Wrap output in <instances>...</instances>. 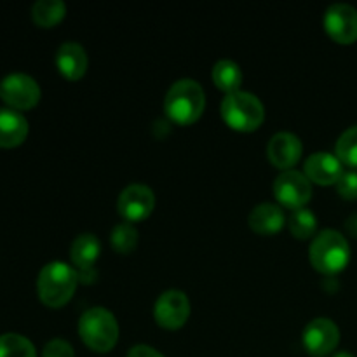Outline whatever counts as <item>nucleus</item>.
Masks as SVG:
<instances>
[{
    "label": "nucleus",
    "mask_w": 357,
    "mask_h": 357,
    "mask_svg": "<svg viewBox=\"0 0 357 357\" xmlns=\"http://www.w3.org/2000/svg\"><path fill=\"white\" fill-rule=\"evenodd\" d=\"M333 357H356V356H352L351 352H337Z\"/></svg>",
    "instance_id": "cd10ccee"
},
{
    "label": "nucleus",
    "mask_w": 357,
    "mask_h": 357,
    "mask_svg": "<svg viewBox=\"0 0 357 357\" xmlns=\"http://www.w3.org/2000/svg\"><path fill=\"white\" fill-rule=\"evenodd\" d=\"M288 225L293 236L298 237V239H307V237H310L316 232L317 218L309 208L303 206V208L293 209L291 215H289Z\"/></svg>",
    "instance_id": "412c9836"
},
{
    "label": "nucleus",
    "mask_w": 357,
    "mask_h": 357,
    "mask_svg": "<svg viewBox=\"0 0 357 357\" xmlns=\"http://www.w3.org/2000/svg\"><path fill=\"white\" fill-rule=\"evenodd\" d=\"M28 135V122L13 108H0V146L13 149L21 145Z\"/></svg>",
    "instance_id": "2eb2a0df"
},
{
    "label": "nucleus",
    "mask_w": 357,
    "mask_h": 357,
    "mask_svg": "<svg viewBox=\"0 0 357 357\" xmlns=\"http://www.w3.org/2000/svg\"><path fill=\"white\" fill-rule=\"evenodd\" d=\"M126 357H164V356L160 354L157 349L150 347V345L138 344V345H135V347L129 349L128 356Z\"/></svg>",
    "instance_id": "a878e982"
},
{
    "label": "nucleus",
    "mask_w": 357,
    "mask_h": 357,
    "mask_svg": "<svg viewBox=\"0 0 357 357\" xmlns=\"http://www.w3.org/2000/svg\"><path fill=\"white\" fill-rule=\"evenodd\" d=\"M101 243L94 234H80L75 237L70 248V257L72 261L80 268V271H89L93 264L100 257Z\"/></svg>",
    "instance_id": "f3484780"
},
{
    "label": "nucleus",
    "mask_w": 357,
    "mask_h": 357,
    "mask_svg": "<svg viewBox=\"0 0 357 357\" xmlns=\"http://www.w3.org/2000/svg\"><path fill=\"white\" fill-rule=\"evenodd\" d=\"M303 145L300 142V138L296 135L289 131H281L275 132L271 138L267 146L268 159L274 166L281 167L282 171L291 169V166H295L296 162L302 157Z\"/></svg>",
    "instance_id": "f8f14e48"
},
{
    "label": "nucleus",
    "mask_w": 357,
    "mask_h": 357,
    "mask_svg": "<svg viewBox=\"0 0 357 357\" xmlns=\"http://www.w3.org/2000/svg\"><path fill=\"white\" fill-rule=\"evenodd\" d=\"M344 174L342 162L330 152H314L305 160V176L319 185L337 183Z\"/></svg>",
    "instance_id": "ddd939ff"
},
{
    "label": "nucleus",
    "mask_w": 357,
    "mask_h": 357,
    "mask_svg": "<svg viewBox=\"0 0 357 357\" xmlns=\"http://www.w3.org/2000/svg\"><path fill=\"white\" fill-rule=\"evenodd\" d=\"M337 190L344 199H357V171H344L337 181Z\"/></svg>",
    "instance_id": "b1692460"
},
{
    "label": "nucleus",
    "mask_w": 357,
    "mask_h": 357,
    "mask_svg": "<svg viewBox=\"0 0 357 357\" xmlns=\"http://www.w3.org/2000/svg\"><path fill=\"white\" fill-rule=\"evenodd\" d=\"M351 258L347 239L338 230L326 229L316 236L310 244V261L323 274H337Z\"/></svg>",
    "instance_id": "20e7f679"
},
{
    "label": "nucleus",
    "mask_w": 357,
    "mask_h": 357,
    "mask_svg": "<svg viewBox=\"0 0 357 357\" xmlns=\"http://www.w3.org/2000/svg\"><path fill=\"white\" fill-rule=\"evenodd\" d=\"M79 282V272L65 261L44 265L37 279V291L47 307H61L72 298Z\"/></svg>",
    "instance_id": "f03ea898"
},
{
    "label": "nucleus",
    "mask_w": 357,
    "mask_h": 357,
    "mask_svg": "<svg viewBox=\"0 0 357 357\" xmlns=\"http://www.w3.org/2000/svg\"><path fill=\"white\" fill-rule=\"evenodd\" d=\"M66 13V6L63 0H38L31 7V17L38 26H52L59 23Z\"/></svg>",
    "instance_id": "6ab92c4d"
},
{
    "label": "nucleus",
    "mask_w": 357,
    "mask_h": 357,
    "mask_svg": "<svg viewBox=\"0 0 357 357\" xmlns=\"http://www.w3.org/2000/svg\"><path fill=\"white\" fill-rule=\"evenodd\" d=\"M324 28L333 40L352 44L357 40V9L351 3H331L324 14Z\"/></svg>",
    "instance_id": "9d476101"
},
{
    "label": "nucleus",
    "mask_w": 357,
    "mask_h": 357,
    "mask_svg": "<svg viewBox=\"0 0 357 357\" xmlns=\"http://www.w3.org/2000/svg\"><path fill=\"white\" fill-rule=\"evenodd\" d=\"M119 211L128 222H139L152 213L155 206V195L152 188L142 183L128 185L119 195Z\"/></svg>",
    "instance_id": "9b49d317"
},
{
    "label": "nucleus",
    "mask_w": 357,
    "mask_h": 357,
    "mask_svg": "<svg viewBox=\"0 0 357 357\" xmlns=\"http://www.w3.org/2000/svg\"><path fill=\"white\" fill-rule=\"evenodd\" d=\"M112 246L119 251V253H129L135 250L138 244V230L131 222H122L112 229L110 234Z\"/></svg>",
    "instance_id": "4be33fe9"
},
{
    "label": "nucleus",
    "mask_w": 357,
    "mask_h": 357,
    "mask_svg": "<svg viewBox=\"0 0 357 357\" xmlns=\"http://www.w3.org/2000/svg\"><path fill=\"white\" fill-rule=\"evenodd\" d=\"M0 98L13 110H28L40 100V87L37 80L26 73H9L0 82Z\"/></svg>",
    "instance_id": "423d86ee"
},
{
    "label": "nucleus",
    "mask_w": 357,
    "mask_h": 357,
    "mask_svg": "<svg viewBox=\"0 0 357 357\" xmlns=\"http://www.w3.org/2000/svg\"><path fill=\"white\" fill-rule=\"evenodd\" d=\"M79 335L84 344L96 352L114 349L119 338V323L105 307H91L80 316Z\"/></svg>",
    "instance_id": "7ed1b4c3"
},
{
    "label": "nucleus",
    "mask_w": 357,
    "mask_h": 357,
    "mask_svg": "<svg viewBox=\"0 0 357 357\" xmlns=\"http://www.w3.org/2000/svg\"><path fill=\"white\" fill-rule=\"evenodd\" d=\"M0 357H37L33 344L23 335H0Z\"/></svg>",
    "instance_id": "aec40b11"
},
{
    "label": "nucleus",
    "mask_w": 357,
    "mask_h": 357,
    "mask_svg": "<svg viewBox=\"0 0 357 357\" xmlns=\"http://www.w3.org/2000/svg\"><path fill=\"white\" fill-rule=\"evenodd\" d=\"M220 112L223 121L239 131H253L265 119V108L260 98L248 91H234L227 94L220 105Z\"/></svg>",
    "instance_id": "39448f33"
},
{
    "label": "nucleus",
    "mask_w": 357,
    "mask_h": 357,
    "mask_svg": "<svg viewBox=\"0 0 357 357\" xmlns=\"http://www.w3.org/2000/svg\"><path fill=\"white\" fill-rule=\"evenodd\" d=\"M345 229H347V232L351 234L352 237H357V213L345 220Z\"/></svg>",
    "instance_id": "bb28decb"
},
{
    "label": "nucleus",
    "mask_w": 357,
    "mask_h": 357,
    "mask_svg": "<svg viewBox=\"0 0 357 357\" xmlns=\"http://www.w3.org/2000/svg\"><path fill=\"white\" fill-rule=\"evenodd\" d=\"M56 65L70 80H77L87 70V52L79 42H63L56 51Z\"/></svg>",
    "instance_id": "4468645a"
},
{
    "label": "nucleus",
    "mask_w": 357,
    "mask_h": 357,
    "mask_svg": "<svg viewBox=\"0 0 357 357\" xmlns=\"http://www.w3.org/2000/svg\"><path fill=\"white\" fill-rule=\"evenodd\" d=\"M340 330L328 317H316L303 330V345L314 357H324L337 349Z\"/></svg>",
    "instance_id": "6e6552de"
},
{
    "label": "nucleus",
    "mask_w": 357,
    "mask_h": 357,
    "mask_svg": "<svg viewBox=\"0 0 357 357\" xmlns=\"http://www.w3.org/2000/svg\"><path fill=\"white\" fill-rule=\"evenodd\" d=\"M206 107L204 89L194 79H180L167 89L164 110L178 124H192L202 115Z\"/></svg>",
    "instance_id": "f257e3e1"
},
{
    "label": "nucleus",
    "mask_w": 357,
    "mask_h": 357,
    "mask_svg": "<svg viewBox=\"0 0 357 357\" xmlns=\"http://www.w3.org/2000/svg\"><path fill=\"white\" fill-rule=\"evenodd\" d=\"M335 150H337V157L340 159V162L357 166V126H352L347 131L342 132Z\"/></svg>",
    "instance_id": "5701e85b"
},
{
    "label": "nucleus",
    "mask_w": 357,
    "mask_h": 357,
    "mask_svg": "<svg viewBox=\"0 0 357 357\" xmlns=\"http://www.w3.org/2000/svg\"><path fill=\"white\" fill-rule=\"evenodd\" d=\"M213 80L222 91H227V94L239 91L241 82H243V72L241 66L232 59H220L213 66Z\"/></svg>",
    "instance_id": "a211bd4d"
},
{
    "label": "nucleus",
    "mask_w": 357,
    "mask_h": 357,
    "mask_svg": "<svg viewBox=\"0 0 357 357\" xmlns=\"http://www.w3.org/2000/svg\"><path fill=\"white\" fill-rule=\"evenodd\" d=\"M153 316L160 326L167 330H176L183 326L190 316V302L188 296L180 289H167L157 298L153 307Z\"/></svg>",
    "instance_id": "1a4fd4ad"
},
{
    "label": "nucleus",
    "mask_w": 357,
    "mask_h": 357,
    "mask_svg": "<svg viewBox=\"0 0 357 357\" xmlns=\"http://www.w3.org/2000/svg\"><path fill=\"white\" fill-rule=\"evenodd\" d=\"M42 357H75V352H73V347L68 342L61 340V338H54V340L45 344Z\"/></svg>",
    "instance_id": "393cba45"
},
{
    "label": "nucleus",
    "mask_w": 357,
    "mask_h": 357,
    "mask_svg": "<svg viewBox=\"0 0 357 357\" xmlns=\"http://www.w3.org/2000/svg\"><path fill=\"white\" fill-rule=\"evenodd\" d=\"M284 222L286 218L281 206L272 204V202H261L255 206L248 216V223L258 234H275L282 229Z\"/></svg>",
    "instance_id": "dca6fc26"
},
{
    "label": "nucleus",
    "mask_w": 357,
    "mask_h": 357,
    "mask_svg": "<svg viewBox=\"0 0 357 357\" xmlns=\"http://www.w3.org/2000/svg\"><path fill=\"white\" fill-rule=\"evenodd\" d=\"M274 194L282 206L291 209H298L309 202L312 195V185L305 176L295 169H286L278 174L274 180Z\"/></svg>",
    "instance_id": "0eeeda50"
}]
</instances>
